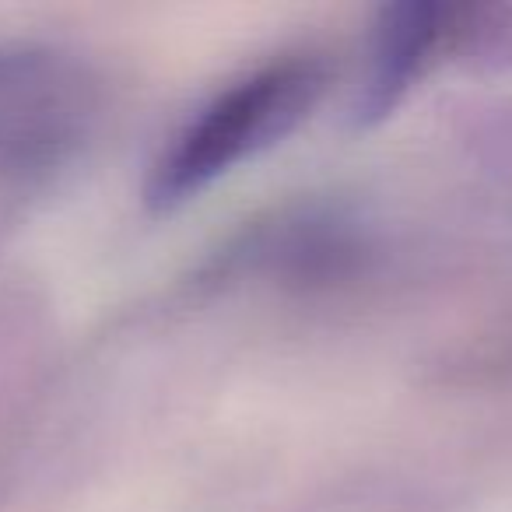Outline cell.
I'll return each mask as SVG.
<instances>
[{
  "label": "cell",
  "mask_w": 512,
  "mask_h": 512,
  "mask_svg": "<svg viewBox=\"0 0 512 512\" xmlns=\"http://www.w3.org/2000/svg\"><path fill=\"white\" fill-rule=\"evenodd\" d=\"M92 67L46 43H0V169L64 165L99 123Z\"/></svg>",
  "instance_id": "7a4b0ae2"
},
{
  "label": "cell",
  "mask_w": 512,
  "mask_h": 512,
  "mask_svg": "<svg viewBox=\"0 0 512 512\" xmlns=\"http://www.w3.org/2000/svg\"><path fill=\"white\" fill-rule=\"evenodd\" d=\"M453 8L442 4H393L379 15L376 36H372V64L365 78L362 99H358V120H383L411 81L425 71L432 53L449 36Z\"/></svg>",
  "instance_id": "3957f363"
},
{
  "label": "cell",
  "mask_w": 512,
  "mask_h": 512,
  "mask_svg": "<svg viewBox=\"0 0 512 512\" xmlns=\"http://www.w3.org/2000/svg\"><path fill=\"white\" fill-rule=\"evenodd\" d=\"M327 88L320 57H281L218 92L162 151L148 179L155 207H176L232 172L239 162L285 141Z\"/></svg>",
  "instance_id": "6da1fadb"
}]
</instances>
